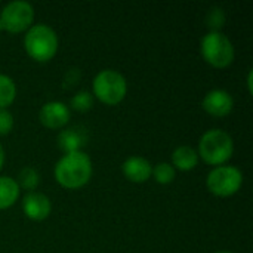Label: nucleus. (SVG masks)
Masks as SVG:
<instances>
[{
  "label": "nucleus",
  "instance_id": "19",
  "mask_svg": "<svg viewBox=\"0 0 253 253\" xmlns=\"http://www.w3.org/2000/svg\"><path fill=\"white\" fill-rule=\"evenodd\" d=\"M224 22H225V13H224L222 9H218L216 7V9H213V10L209 12V15H208V25L213 31H218L224 25Z\"/></svg>",
  "mask_w": 253,
  "mask_h": 253
},
{
  "label": "nucleus",
  "instance_id": "4",
  "mask_svg": "<svg viewBox=\"0 0 253 253\" xmlns=\"http://www.w3.org/2000/svg\"><path fill=\"white\" fill-rule=\"evenodd\" d=\"M200 50L203 59L215 68H227L233 64L236 52L231 40L221 31H211L202 39Z\"/></svg>",
  "mask_w": 253,
  "mask_h": 253
},
{
  "label": "nucleus",
  "instance_id": "14",
  "mask_svg": "<svg viewBox=\"0 0 253 253\" xmlns=\"http://www.w3.org/2000/svg\"><path fill=\"white\" fill-rule=\"evenodd\" d=\"M19 187L10 176H0V211L15 205L19 197Z\"/></svg>",
  "mask_w": 253,
  "mask_h": 253
},
{
  "label": "nucleus",
  "instance_id": "12",
  "mask_svg": "<svg viewBox=\"0 0 253 253\" xmlns=\"http://www.w3.org/2000/svg\"><path fill=\"white\" fill-rule=\"evenodd\" d=\"M199 163V154L188 145H181L172 153V166L182 172L193 170Z\"/></svg>",
  "mask_w": 253,
  "mask_h": 253
},
{
  "label": "nucleus",
  "instance_id": "3",
  "mask_svg": "<svg viewBox=\"0 0 253 253\" xmlns=\"http://www.w3.org/2000/svg\"><path fill=\"white\" fill-rule=\"evenodd\" d=\"M24 47L28 56L37 62L50 61L58 50V36L46 24L31 25L24 37Z\"/></svg>",
  "mask_w": 253,
  "mask_h": 253
},
{
  "label": "nucleus",
  "instance_id": "18",
  "mask_svg": "<svg viewBox=\"0 0 253 253\" xmlns=\"http://www.w3.org/2000/svg\"><path fill=\"white\" fill-rule=\"evenodd\" d=\"M71 107L77 111H87L93 107V96L89 92H79L71 98Z\"/></svg>",
  "mask_w": 253,
  "mask_h": 253
},
{
  "label": "nucleus",
  "instance_id": "6",
  "mask_svg": "<svg viewBox=\"0 0 253 253\" xmlns=\"http://www.w3.org/2000/svg\"><path fill=\"white\" fill-rule=\"evenodd\" d=\"M208 190L216 197L234 196L243 185V173L236 166H218L212 169L206 179Z\"/></svg>",
  "mask_w": 253,
  "mask_h": 253
},
{
  "label": "nucleus",
  "instance_id": "7",
  "mask_svg": "<svg viewBox=\"0 0 253 253\" xmlns=\"http://www.w3.org/2000/svg\"><path fill=\"white\" fill-rule=\"evenodd\" d=\"M34 21V9L28 1L15 0L7 4L0 12L1 30L10 34H19L27 31Z\"/></svg>",
  "mask_w": 253,
  "mask_h": 253
},
{
  "label": "nucleus",
  "instance_id": "15",
  "mask_svg": "<svg viewBox=\"0 0 253 253\" xmlns=\"http://www.w3.org/2000/svg\"><path fill=\"white\" fill-rule=\"evenodd\" d=\"M16 98V84L15 82L4 74H0V110H6L13 104Z\"/></svg>",
  "mask_w": 253,
  "mask_h": 253
},
{
  "label": "nucleus",
  "instance_id": "8",
  "mask_svg": "<svg viewBox=\"0 0 253 253\" xmlns=\"http://www.w3.org/2000/svg\"><path fill=\"white\" fill-rule=\"evenodd\" d=\"M70 119H71L70 108L64 102H59V101L46 102L40 108V111H39V120H40V123L44 127L52 129V130L62 129L64 126L68 125Z\"/></svg>",
  "mask_w": 253,
  "mask_h": 253
},
{
  "label": "nucleus",
  "instance_id": "5",
  "mask_svg": "<svg viewBox=\"0 0 253 253\" xmlns=\"http://www.w3.org/2000/svg\"><path fill=\"white\" fill-rule=\"evenodd\" d=\"M93 95L105 105L120 104L127 93V83L123 74L116 70H102L93 79Z\"/></svg>",
  "mask_w": 253,
  "mask_h": 253
},
{
  "label": "nucleus",
  "instance_id": "16",
  "mask_svg": "<svg viewBox=\"0 0 253 253\" xmlns=\"http://www.w3.org/2000/svg\"><path fill=\"white\" fill-rule=\"evenodd\" d=\"M15 181H16L19 190L22 188V190H27L28 193H31V191H34L39 187L40 176H39L36 169L27 166V168L21 169V172H19V175H18V178Z\"/></svg>",
  "mask_w": 253,
  "mask_h": 253
},
{
  "label": "nucleus",
  "instance_id": "13",
  "mask_svg": "<svg viewBox=\"0 0 253 253\" xmlns=\"http://www.w3.org/2000/svg\"><path fill=\"white\" fill-rule=\"evenodd\" d=\"M83 144H84V135L79 132L76 127L65 129L58 135V145L65 154L80 151Z\"/></svg>",
  "mask_w": 253,
  "mask_h": 253
},
{
  "label": "nucleus",
  "instance_id": "17",
  "mask_svg": "<svg viewBox=\"0 0 253 253\" xmlns=\"http://www.w3.org/2000/svg\"><path fill=\"white\" fill-rule=\"evenodd\" d=\"M151 176L154 178L156 182H159L162 185H166V184L173 182V179L176 176V170L173 169V166L170 163L162 162V163H159V165H156L153 168Z\"/></svg>",
  "mask_w": 253,
  "mask_h": 253
},
{
  "label": "nucleus",
  "instance_id": "20",
  "mask_svg": "<svg viewBox=\"0 0 253 253\" xmlns=\"http://www.w3.org/2000/svg\"><path fill=\"white\" fill-rule=\"evenodd\" d=\"M15 120L10 111L7 110H0V135L4 136L7 133H10V130L13 129Z\"/></svg>",
  "mask_w": 253,
  "mask_h": 253
},
{
  "label": "nucleus",
  "instance_id": "11",
  "mask_svg": "<svg viewBox=\"0 0 253 253\" xmlns=\"http://www.w3.org/2000/svg\"><path fill=\"white\" fill-rule=\"evenodd\" d=\"M122 172L127 181L135 182V184H141V182H145L151 178L153 166L147 159L133 156V157H129L123 162Z\"/></svg>",
  "mask_w": 253,
  "mask_h": 253
},
{
  "label": "nucleus",
  "instance_id": "9",
  "mask_svg": "<svg viewBox=\"0 0 253 253\" xmlns=\"http://www.w3.org/2000/svg\"><path fill=\"white\" fill-rule=\"evenodd\" d=\"M203 110L212 117L222 119L227 117L234 108V99L230 92L224 89H213L203 98Z\"/></svg>",
  "mask_w": 253,
  "mask_h": 253
},
{
  "label": "nucleus",
  "instance_id": "1",
  "mask_svg": "<svg viewBox=\"0 0 253 253\" xmlns=\"http://www.w3.org/2000/svg\"><path fill=\"white\" fill-rule=\"evenodd\" d=\"M92 160L90 157L80 151L64 154L55 165V179L67 190H79L84 187L92 178Z\"/></svg>",
  "mask_w": 253,
  "mask_h": 253
},
{
  "label": "nucleus",
  "instance_id": "10",
  "mask_svg": "<svg viewBox=\"0 0 253 253\" xmlns=\"http://www.w3.org/2000/svg\"><path fill=\"white\" fill-rule=\"evenodd\" d=\"M22 211L31 221H44L50 215L52 205L46 194L31 191L27 193L22 199Z\"/></svg>",
  "mask_w": 253,
  "mask_h": 253
},
{
  "label": "nucleus",
  "instance_id": "22",
  "mask_svg": "<svg viewBox=\"0 0 253 253\" xmlns=\"http://www.w3.org/2000/svg\"><path fill=\"white\" fill-rule=\"evenodd\" d=\"M3 165H4V150H3V147L0 144V170L3 168Z\"/></svg>",
  "mask_w": 253,
  "mask_h": 253
},
{
  "label": "nucleus",
  "instance_id": "2",
  "mask_svg": "<svg viewBox=\"0 0 253 253\" xmlns=\"http://www.w3.org/2000/svg\"><path fill=\"white\" fill-rule=\"evenodd\" d=\"M234 153V142L228 132L222 129H211L205 132L199 141V157L206 165L222 166Z\"/></svg>",
  "mask_w": 253,
  "mask_h": 253
},
{
  "label": "nucleus",
  "instance_id": "23",
  "mask_svg": "<svg viewBox=\"0 0 253 253\" xmlns=\"http://www.w3.org/2000/svg\"><path fill=\"white\" fill-rule=\"evenodd\" d=\"M216 253H231V252H225V251H224V252H216Z\"/></svg>",
  "mask_w": 253,
  "mask_h": 253
},
{
  "label": "nucleus",
  "instance_id": "21",
  "mask_svg": "<svg viewBox=\"0 0 253 253\" xmlns=\"http://www.w3.org/2000/svg\"><path fill=\"white\" fill-rule=\"evenodd\" d=\"M252 77H253V71L251 70V71H249V74H248V89H249V93H252V92H253Z\"/></svg>",
  "mask_w": 253,
  "mask_h": 253
}]
</instances>
